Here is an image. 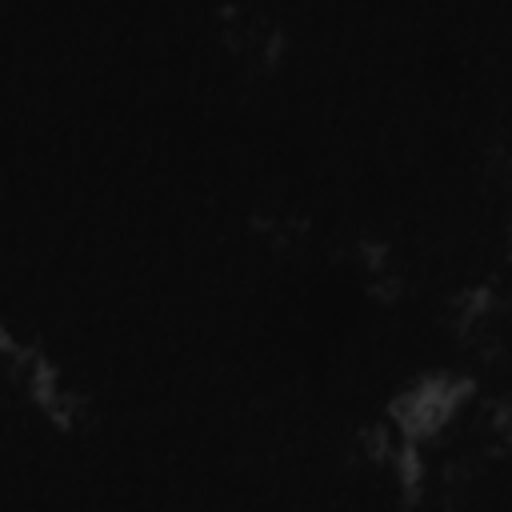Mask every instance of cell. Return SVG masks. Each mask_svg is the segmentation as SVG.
Listing matches in <instances>:
<instances>
[{
	"mask_svg": "<svg viewBox=\"0 0 512 512\" xmlns=\"http://www.w3.org/2000/svg\"><path fill=\"white\" fill-rule=\"evenodd\" d=\"M464 396H468V380H456V376L416 380L412 388H404L392 400V424L408 440H428V436H436L456 416V408L464 404Z\"/></svg>",
	"mask_w": 512,
	"mask_h": 512,
	"instance_id": "1",
	"label": "cell"
}]
</instances>
